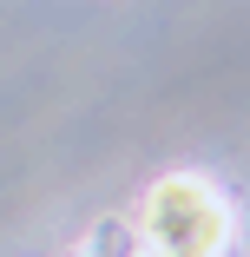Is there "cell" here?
I'll list each match as a JSON object with an SVG mask.
<instances>
[{"mask_svg":"<svg viewBox=\"0 0 250 257\" xmlns=\"http://www.w3.org/2000/svg\"><path fill=\"white\" fill-rule=\"evenodd\" d=\"M132 231L145 257H224L237 218H230V198L204 172H165L145 185Z\"/></svg>","mask_w":250,"mask_h":257,"instance_id":"1","label":"cell"},{"mask_svg":"<svg viewBox=\"0 0 250 257\" xmlns=\"http://www.w3.org/2000/svg\"><path fill=\"white\" fill-rule=\"evenodd\" d=\"M86 250H92V257H145V244H138L132 224H99V231L86 237Z\"/></svg>","mask_w":250,"mask_h":257,"instance_id":"2","label":"cell"},{"mask_svg":"<svg viewBox=\"0 0 250 257\" xmlns=\"http://www.w3.org/2000/svg\"><path fill=\"white\" fill-rule=\"evenodd\" d=\"M73 257H92V250H73Z\"/></svg>","mask_w":250,"mask_h":257,"instance_id":"3","label":"cell"}]
</instances>
